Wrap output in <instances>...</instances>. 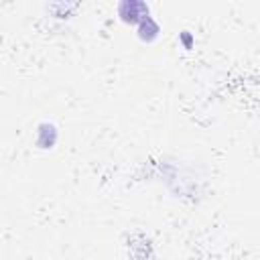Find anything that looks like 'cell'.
<instances>
[{
    "mask_svg": "<svg viewBox=\"0 0 260 260\" xmlns=\"http://www.w3.org/2000/svg\"><path fill=\"white\" fill-rule=\"evenodd\" d=\"M118 12L124 22H142L148 18V6L140 0H124L118 6Z\"/></svg>",
    "mask_w": 260,
    "mask_h": 260,
    "instance_id": "6da1fadb",
    "label": "cell"
},
{
    "mask_svg": "<svg viewBox=\"0 0 260 260\" xmlns=\"http://www.w3.org/2000/svg\"><path fill=\"white\" fill-rule=\"evenodd\" d=\"M146 30H148V41H152V39L156 37V32H158V26H156V22H154L150 16H148L146 20H142V22H140V28H138V32H140V39H144Z\"/></svg>",
    "mask_w": 260,
    "mask_h": 260,
    "instance_id": "7a4b0ae2",
    "label": "cell"
}]
</instances>
